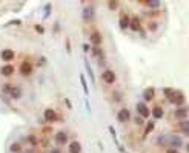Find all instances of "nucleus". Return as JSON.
Here are the masks:
<instances>
[{
  "label": "nucleus",
  "mask_w": 189,
  "mask_h": 153,
  "mask_svg": "<svg viewBox=\"0 0 189 153\" xmlns=\"http://www.w3.org/2000/svg\"><path fill=\"white\" fill-rule=\"evenodd\" d=\"M171 142H172V147H182L183 146V141L180 136H172L171 138Z\"/></svg>",
  "instance_id": "nucleus-19"
},
{
  "label": "nucleus",
  "mask_w": 189,
  "mask_h": 153,
  "mask_svg": "<svg viewBox=\"0 0 189 153\" xmlns=\"http://www.w3.org/2000/svg\"><path fill=\"white\" fill-rule=\"evenodd\" d=\"M14 25H20V20H12V22H10L6 26H14Z\"/></svg>",
  "instance_id": "nucleus-33"
},
{
  "label": "nucleus",
  "mask_w": 189,
  "mask_h": 153,
  "mask_svg": "<svg viewBox=\"0 0 189 153\" xmlns=\"http://www.w3.org/2000/svg\"><path fill=\"white\" fill-rule=\"evenodd\" d=\"M65 101H66V104H68V106H69V107H73V104H71V101H69V100H68V98H66V100H65Z\"/></svg>",
  "instance_id": "nucleus-36"
},
{
  "label": "nucleus",
  "mask_w": 189,
  "mask_h": 153,
  "mask_svg": "<svg viewBox=\"0 0 189 153\" xmlns=\"http://www.w3.org/2000/svg\"><path fill=\"white\" fill-rule=\"evenodd\" d=\"M166 153H180V152H178L177 149H168V150H166Z\"/></svg>",
  "instance_id": "nucleus-34"
},
{
  "label": "nucleus",
  "mask_w": 189,
  "mask_h": 153,
  "mask_svg": "<svg viewBox=\"0 0 189 153\" xmlns=\"http://www.w3.org/2000/svg\"><path fill=\"white\" fill-rule=\"evenodd\" d=\"M117 120L120 123H128L131 120V112L128 109H120L119 113H117Z\"/></svg>",
  "instance_id": "nucleus-6"
},
{
  "label": "nucleus",
  "mask_w": 189,
  "mask_h": 153,
  "mask_svg": "<svg viewBox=\"0 0 189 153\" xmlns=\"http://www.w3.org/2000/svg\"><path fill=\"white\" fill-rule=\"evenodd\" d=\"M129 22H131L129 15L123 12V14L120 15V20H119V23H120V28H122V29H126V28H129Z\"/></svg>",
  "instance_id": "nucleus-10"
},
{
  "label": "nucleus",
  "mask_w": 189,
  "mask_h": 153,
  "mask_svg": "<svg viewBox=\"0 0 189 153\" xmlns=\"http://www.w3.org/2000/svg\"><path fill=\"white\" fill-rule=\"evenodd\" d=\"M155 29H157V23L155 22L149 23V31H155Z\"/></svg>",
  "instance_id": "nucleus-32"
},
{
  "label": "nucleus",
  "mask_w": 189,
  "mask_h": 153,
  "mask_svg": "<svg viewBox=\"0 0 189 153\" xmlns=\"http://www.w3.org/2000/svg\"><path fill=\"white\" fill-rule=\"evenodd\" d=\"M43 118L46 123H56L57 121V113L54 109H46L43 112Z\"/></svg>",
  "instance_id": "nucleus-4"
},
{
  "label": "nucleus",
  "mask_w": 189,
  "mask_h": 153,
  "mask_svg": "<svg viewBox=\"0 0 189 153\" xmlns=\"http://www.w3.org/2000/svg\"><path fill=\"white\" fill-rule=\"evenodd\" d=\"M14 57H15L14 51H11V49H3L2 51V58H3V61H12Z\"/></svg>",
  "instance_id": "nucleus-11"
},
{
  "label": "nucleus",
  "mask_w": 189,
  "mask_h": 153,
  "mask_svg": "<svg viewBox=\"0 0 189 153\" xmlns=\"http://www.w3.org/2000/svg\"><path fill=\"white\" fill-rule=\"evenodd\" d=\"M82 152V144L78 141H73L69 144V153H80Z\"/></svg>",
  "instance_id": "nucleus-13"
},
{
  "label": "nucleus",
  "mask_w": 189,
  "mask_h": 153,
  "mask_svg": "<svg viewBox=\"0 0 189 153\" xmlns=\"http://www.w3.org/2000/svg\"><path fill=\"white\" fill-rule=\"evenodd\" d=\"M137 113L138 116H141V118H148V116L151 115V109L145 104V103H137Z\"/></svg>",
  "instance_id": "nucleus-2"
},
{
  "label": "nucleus",
  "mask_w": 189,
  "mask_h": 153,
  "mask_svg": "<svg viewBox=\"0 0 189 153\" xmlns=\"http://www.w3.org/2000/svg\"><path fill=\"white\" fill-rule=\"evenodd\" d=\"M163 115H165V110L161 109V107H154V109H152V116H154L155 120H161Z\"/></svg>",
  "instance_id": "nucleus-15"
},
{
  "label": "nucleus",
  "mask_w": 189,
  "mask_h": 153,
  "mask_svg": "<svg viewBox=\"0 0 189 153\" xmlns=\"http://www.w3.org/2000/svg\"><path fill=\"white\" fill-rule=\"evenodd\" d=\"M35 31H37L39 34H43V32H45V29H43V26H40V25H35Z\"/></svg>",
  "instance_id": "nucleus-31"
},
{
  "label": "nucleus",
  "mask_w": 189,
  "mask_h": 153,
  "mask_svg": "<svg viewBox=\"0 0 189 153\" xmlns=\"http://www.w3.org/2000/svg\"><path fill=\"white\" fill-rule=\"evenodd\" d=\"M52 153H60L59 150H52Z\"/></svg>",
  "instance_id": "nucleus-37"
},
{
  "label": "nucleus",
  "mask_w": 189,
  "mask_h": 153,
  "mask_svg": "<svg viewBox=\"0 0 189 153\" xmlns=\"http://www.w3.org/2000/svg\"><path fill=\"white\" fill-rule=\"evenodd\" d=\"M10 95L14 98V100H19V98L22 96V89H20V87H15V86H12V89H11Z\"/></svg>",
  "instance_id": "nucleus-16"
},
{
  "label": "nucleus",
  "mask_w": 189,
  "mask_h": 153,
  "mask_svg": "<svg viewBox=\"0 0 189 153\" xmlns=\"http://www.w3.org/2000/svg\"><path fill=\"white\" fill-rule=\"evenodd\" d=\"M136 121H137V124H138V125H141V124H143V121H141V118H140V116H138V118H137Z\"/></svg>",
  "instance_id": "nucleus-35"
},
{
  "label": "nucleus",
  "mask_w": 189,
  "mask_h": 153,
  "mask_svg": "<svg viewBox=\"0 0 189 153\" xmlns=\"http://www.w3.org/2000/svg\"><path fill=\"white\" fill-rule=\"evenodd\" d=\"M0 74H2L3 77H11L14 74V66H11V65L2 66V69H0Z\"/></svg>",
  "instance_id": "nucleus-12"
},
{
  "label": "nucleus",
  "mask_w": 189,
  "mask_h": 153,
  "mask_svg": "<svg viewBox=\"0 0 189 153\" xmlns=\"http://www.w3.org/2000/svg\"><path fill=\"white\" fill-rule=\"evenodd\" d=\"M11 89H12V84H10V83L3 84V94H10V92H11Z\"/></svg>",
  "instance_id": "nucleus-28"
},
{
  "label": "nucleus",
  "mask_w": 189,
  "mask_h": 153,
  "mask_svg": "<svg viewBox=\"0 0 189 153\" xmlns=\"http://www.w3.org/2000/svg\"><path fill=\"white\" fill-rule=\"evenodd\" d=\"M49 12H51V5H46L45 6V17H48Z\"/></svg>",
  "instance_id": "nucleus-30"
},
{
  "label": "nucleus",
  "mask_w": 189,
  "mask_h": 153,
  "mask_svg": "<svg viewBox=\"0 0 189 153\" xmlns=\"http://www.w3.org/2000/svg\"><path fill=\"white\" fill-rule=\"evenodd\" d=\"M85 67H86V70H88V75H89V78H91V81L95 83V78H94V74H92V69L89 67V63H88V61H85Z\"/></svg>",
  "instance_id": "nucleus-24"
},
{
  "label": "nucleus",
  "mask_w": 189,
  "mask_h": 153,
  "mask_svg": "<svg viewBox=\"0 0 189 153\" xmlns=\"http://www.w3.org/2000/svg\"><path fill=\"white\" fill-rule=\"evenodd\" d=\"M102 80H103L106 84H114L115 80H117V77H115V74H114L112 70H105L103 74H102Z\"/></svg>",
  "instance_id": "nucleus-3"
},
{
  "label": "nucleus",
  "mask_w": 189,
  "mask_h": 153,
  "mask_svg": "<svg viewBox=\"0 0 189 153\" xmlns=\"http://www.w3.org/2000/svg\"><path fill=\"white\" fill-rule=\"evenodd\" d=\"M175 116L180 118V120H186L188 118V109L185 106H178L175 109Z\"/></svg>",
  "instance_id": "nucleus-9"
},
{
  "label": "nucleus",
  "mask_w": 189,
  "mask_h": 153,
  "mask_svg": "<svg viewBox=\"0 0 189 153\" xmlns=\"http://www.w3.org/2000/svg\"><path fill=\"white\" fill-rule=\"evenodd\" d=\"M149 8H158V5H160V0H146L145 2Z\"/></svg>",
  "instance_id": "nucleus-25"
},
{
  "label": "nucleus",
  "mask_w": 189,
  "mask_h": 153,
  "mask_svg": "<svg viewBox=\"0 0 189 153\" xmlns=\"http://www.w3.org/2000/svg\"><path fill=\"white\" fill-rule=\"evenodd\" d=\"M180 127H182L183 135H189V123H188L186 120H183L182 123H180Z\"/></svg>",
  "instance_id": "nucleus-22"
},
{
  "label": "nucleus",
  "mask_w": 189,
  "mask_h": 153,
  "mask_svg": "<svg viewBox=\"0 0 189 153\" xmlns=\"http://www.w3.org/2000/svg\"><path fill=\"white\" fill-rule=\"evenodd\" d=\"M56 141H57L59 146H65V144L68 142V133H66V132H57Z\"/></svg>",
  "instance_id": "nucleus-8"
},
{
  "label": "nucleus",
  "mask_w": 189,
  "mask_h": 153,
  "mask_svg": "<svg viewBox=\"0 0 189 153\" xmlns=\"http://www.w3.org/2000/svg\"><path fill=\"white\" fill-rule=\"evenodd\" d=\"M168 100L171 103L177 104V107H178V106H183L185 104V95H183V92H180V91H172V92L168 95Z\"/></svg>",
  "instance_id": "nucleus-1"
},
{
  "label": "nucleus",
  "mask_w": 189,
  "mask_h": 153,
  "mask_svg": "<svg viewBox=\"0 0 189 153\" xmlns=\"http://www.w3.org/2000/svg\"><path fill=\"white\" fill-rule=\"evenodd\" d=\"M92 54H94L95 57H98V58H100V60L103 61V51L100 49V46H94V48H92Z\"/></svg>",
  "instance_id": "nucleus-21"
},
{
  "label": "nucleus",
  "mask_w": 189,
  "mask_h": 153,
  "mask_svg": "<svg viewBox=\"0 0 189 153\" xmlns=\"http://www.w3.org/2000/svg\"><path fill=\"white\" fill-rule=\"evenodd\" d=\"M92 11H94L92 8H86V9H85V15H86V17H89V15L92 17Z\"/></svg>",
  "instance_id": "nucleus-29"
},
{
  "label": "nucleus",
  "mask_w": 189,
  "mask_h": 153,
  "mask_svg": "<svg viewBox=\"0 0 189 153\" xmlns=\"http://www.w3.org/2000/svg\"><path fill=\"white\" fill-rule=\"evenodd\" d=\"M109 132H111V135H112V138H114L115 144H119V139H117V133H115V130H114L112 125H109ZM119 147H120V144H119Z\"/></svg>",
  "instance_id": "nucleus-27"
},
{
  "label": "nucleus",
  "mask_w": 189,
  "mask_h": 153,
  "mask_svg": "<svg viewBox=\"0 0 189 153\" xmlns=\"http://www.w3.org/2000/svg\"><path fill=\"white\" fill-rule=\"evenodd\" d=\"M89 38H91V43L94 44V46H100V44H102V37H100V34H98V32H92L91 34V37H89Z\"/></svg>",
  "instance_id": "nucleus-14"
},
{
  "label": "nucleus",
  "mask_w": 189,
  "mask_h": 153,
  "mask_svg": "<svg viewBox=\"0 0 189 153\" xmlns=\"http://www.w3.org/2000/svg\"><path fill=\"white\" fill-rule=\"evenodd\" d=\"M108 6H109L111 11H115L117 6H119V2H117V0H108Z\"/></svg>",
  "instance_id": "nucleus-26"
},
{
  "label": "nucleus",
  "mask_w": 189,
  "mask_h": 153,
  "mask_svg": "<svg viewBox=\"0 0 189 153\" xmlns=\"http://www.w3.org/2000/svg\"><path fill=\"white\" fill-rule=\"evenodd\" d=\"M155 98V89L154 87H146L145 91H143V100L145 101H152Z\"/></svg>",
  "instance_id": "nucleus-7"
},
{
  "label": "nucleus",
  "mask_w": 189,
  "mask_h": 153,
  "mask_svg": "<svg viewBox=\"0 0 189 153\" xmlns=\"http://www.w3.org/2000/svg\"><path fill=\"white\" fill-rule=\"evenodd\" d=\"M20 74L23 77H29L32 74V65L29 61H23L22 65H20Z\"/></svg>",
  "instance_id": "nucleus-5"
},
{
  "label": "nucleus",
  "mask_w": 189,
  "mask_h": 153,
  "mask_svg": "<svg viewBox=\"0 0 189 153\" xmlns=\"http://www.w3.org/2000/svg\"><path fill=\"white\" fill-rule=\"evenodd\" d=\"M10 150H11L12 153H19V152L22 150L20 142H12V144H11V147H10Z\"/></svg>",
  "instance_id": "nucleus-23"
},
{
  "label": "nucleus",
  "mask_w": 189,
  "mask_h": 153,
  "mask_svg": "<svg viewBox=\"0 0 189 153\" xmlns=\"http://www.w3.org/2000/svg\"><path fill=\"white\" fill-rule=\"evenodd\" d=\"M129 28H131L132 31H140V20H138V19H132V20L129 22Z\"/></svg>",
  "instance_id": "nucleus-17"
},
{
  "label": "nucleus",
  "mask_w": 189,
  "mask_h": 153,
  "mask_svg": "<svg viewBox=\"0 0 189 153\" xmlns=\"http://www.w3.org/2000/svg\"><path fill=\"white\" fill-rule=\"evenodd\" d=\"M80 83H82V87H83V92L86 96H89V89H88V83L85 80V75H80Z\"/></svg>",
  "instance_id": "nucleus-18"
},
{
  "label": "nucleus",
  "mask_w": 189,
  "mask_h": 153,
  "mask_svg": "<svg viewBox=\"0 0 189 153\" xmlns=\"http://www.w3.org/2000/svg\"><path fill=\"white\" fill-rule=\"evenodd\" d=\"M154 129H155V123L154 121H148L146 123V129H145V136H146V135H149Z\"/></svg>",
  "instance_id": "nucleus-20"
}]
</instances>
